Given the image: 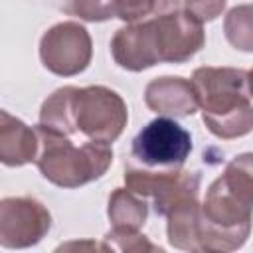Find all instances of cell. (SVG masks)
<instances>
[{
    "mask_svg": "<svg viewBox=\"0 0 253 253\" xmlns=\"http://www.w3.org/2000/svg\"><path fill=\"white\" fill-rule=\"evenodd\" d=\"M65 12L85 20H107L117 16V0H69Z\"/></svg>",
    "mask_w": 253,
    "mask_h": 253,
    "instance_id": "13",
    "label": "cell"
},
{
    "mask_svg": "<svg viewBox=\"0 0 253 253\" xmlns=\"http://www.w3.org/2000/svg\"><path fill=\"white\" fill-rule=\"evenodd\" d=\"M40 150V140L36 128L26 126L20 119L2 111L0 125V156L6 166H22L36 160Z\"/></svg>",
    "mask_w": 253,
    "mask_h": 253,
    "instance_id": "9",
    "label": "cell"
},
{
    "mask_svg": "<svg viewBox=\"0 0 253 253\" xmlns=\"http://www.w3.org/2000/svg\"><path fill=\"white\" fill-rule=\"evenodd\" d=\"M40 150L36 164L43 178L61 186L77 188L105 174L113 162V148L105 142H83L75 146L73 140L49 126H36Z\"/></svg>",
    "mask_w": 253,
    "mask_h": 253,
    "instance_id": "4",
    "label": "cell"
},
{
    "mask_svg": "<svg viewBox=\"0 0 253 253\" xmlns=\"http://www.w3.org/2000/svg\"><path fill=\"white\" fill-rule=\"evenodd\" d=\"M144 101L154 113L164 117H188L200 107L192 81L182 77H160L150 81L144 91Z\"/></svg>",
    "mask_w": 253,
    "mask_h": 253,
    "instance_id": "8",
    "label": "cell"
},
{
    "mask_svg": "<svg viewBox=\"0 0 253 253\" xmlns=\"http://www.w3.org/2000/svg\"><path fill=\"white\" fill-rule=\"evenodd\" d=\"M223 6L225 0H156V14H164L172 10H188L202 22H208L219 16Z\"/></svg>",
    "mask_w": 253,
    "mask_h": 253,
    "instance_id": "12",
    "label": "cell"
},
{
    "mask_svg": "<svg viewBox=\"0 0 253 253\" xmlns=\"http://www.w3.org/2000/svg\"><path fill=\"white\" fill-rule=\"evenodd\" d=\"M225 36L235 49L253 51V6H237L227 14Z\"/></svg>",
    "mask_w": 253,
    "mask_h": 253,
    "instance_id": "11",
    "label": "cell"
},
{
    "mask_svg": "<svg viewBox=\"0 0 253 253\" xmlns=\"http://www.w3.org/2000/svg\"><path fill=\"white\" fill-rule=\"evenodd\" d=\"M109 217L115 221V229L136 231L146 219V204L136 200L126 190H117L109 200Z\"/></svg>",
    "mask_w": 253,
    "mask_h": 253,
    "instance_id": "10",
    "label": "cell"
},
{
    "mask_svg": "<svg viewBox=\"0 0 253 253\" xmlns=\"http://www.w3.org/2000/svg\"><path fill=\"white\" fill-rule=\"evenodd\" d=\"M202 24L188 10L156 14L148 22L121 28L111 42L113 57L128 71H140L160 61L182 63L202 49L206 42Z\"/></svg>",
    "mask_w": 253,
    "mask_h": 253,
    "instance_id": "1",
    "label": "cell"
},
{
    "mask_svg": "<svg viewBox=\"0 0 253 253\" xmlns=\"http://www.w3.org/2000/svg\"><path fill=\"white\" fill-rule=\"evenodd\" d=\"M40 57L55 75H75L89 65L91 38L75 22H63L47 30L40 42Z\"/></svg>",
    "mask_w": 253,
    "mask_h": 253,
    "instance_id": "6",
    "label": "cell"
},
{
    "mask_svg": "<svg viewBox=\"0 0 253 253\" xmlns=\"http://www.w3.org/2000/svg\"><path fill=\"white\" fill-rule=\"evenodd\" d=\"M206 126L219 138L243 136L253 128L249 77L231 67H200L192 75Z\"/></svg>",
    "mask_w": 253,
    "mask_h": 253,
    "instance_id": "3",
    "label": "cell"
},
{
    "mask_svg": "<svg viewBox=\"0 0 253 253\" xmlns=\"http://www.w3.org/2000/svg\"><path fill=\"white\" fill-rule=\"evenodd\" d=\"M126 105L107 87H63L43 101L40 125L65 136L79 134L89 142L111 144L126 125Z\"/></svg>",
    "mask_w": 253,
    "mask_h": 253,
    "instance_id": "2",
    "label": "cell"
},
{
    "mask_svg": "<svg viewBox=\"0 0 253 253\" xmlns=\"http://www.w3.org/2000/svg\"><path fill=\"white\" fill-rule=\"evenodd\" d=\"M49 229V213L45 208L30 198L2 200V245L26 247L42 239Z\"/></svg>",
    "mask_w": 253,
    "mask_h": 253,
    "instance_id": "7",
    "label": "cell"
},
{
    "mask_svg": "<svg viewBox=\"0 0 253 253\" xmlns=\"http://www.w3.org/2000/svg\"><path fill=\"white\" fill-rule=\"evenodd\" d=\"M192 152V134L170 117H158L132 138L130 158L152 172L182 170Z\"/></svg>",
    "mask_w": 253,
    "mask_h": 253,
    "instance_id": "5",
    "label": "cell"
},
{
    "mask_svg": "<svg viewBox=\"0 0 253 253\" xmlns=\"http://www.w3.org/2000/svg\"><path fill=\"white\" fill-rule=\"evenodd\" d=\"M247 77H249V91H251V97H253V69L247 73Z\"/></svg>",
    "mask_w": 253,
    "mask_h": 253,
    "instance_id": "15",
    "label": "cell"
},
{
    "mask_svg": "<svg viewBox=\"0 0 253 253\" xmlns=\"http://www.w3.org/2000/svg\"><path fill=\"white\" fill-rule=\"evenodd\" d=\"M156 14V0H117V16L125 22H138Z\"/></svg>",
    "mask_w": 253,
    "mask_h": 253,
    "instance_id": "14",
    "label": "cell"
}]
</instances>
